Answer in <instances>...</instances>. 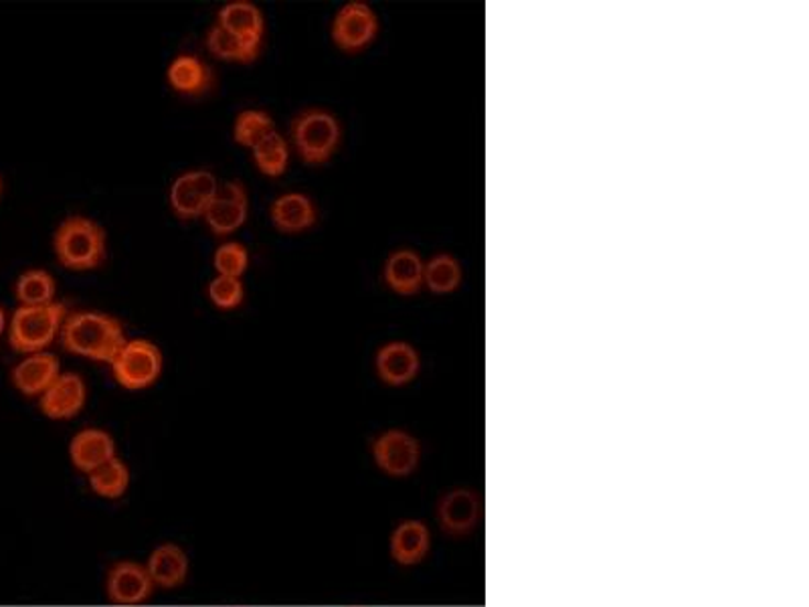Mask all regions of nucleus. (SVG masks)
Listing matches in <instances>:
<instances>
[{
    "label": "nucleus",
    "instance_id": "f257e3e1",
    "mask_svg": "<svg viewBox=\"0 0 809 607\" xmlns=\"http://www.w3.org/2000/svg\"><path fill=\"white\" fill-rule=\"evenodd\" d=\"M59 339L67 353L110 365L128 342L124 324L118 318L91 310L67 314Z\"/></svg>",
    "mask_w": 809,
    "mask_h": 607
},
{
    "label": "nucleus",
    "instance_id": "f03ea898",
    "mask_svg": "<svg viewBox=\"0 0 809 607\" xmlns=\"http://www.w3.org/2000/svg\"><path fill=\"white\" fill-rule=\"evenodd\" d=\"M53 250L62 266L74 272L100 267L108 257V238L100 223L89 217L71 216L55 231Z\"/></svg>",
    "mask_w": 809,
    "mask_h": 607
},
{
    "label": "nucleus",
    "instance_id": "7ed1b4c3",
    "mask_svg": "<svg viewBox=\"0 0 809 607\" xmlns=\"http://www.w3.org/2000/svg\"><path fill=\"white\" fill-rule=\"evenodd\" d=\"M67 317L62 302L45 306H19L9 324V342L16 353H43L59 336Z\"/></svg>",
    "mask_w": 809,
    "mask_h": 607
},
{
    "label": "nucleus",
    "instance_id": "20e7f679",
    "mask_svg": "<svg viewBox=\"0 0 809 607\" xmlns=\"http://www.w3.org/2000/svg\"><path fill=\"white\" fill-rule=\"evenodd\" d=\"M341 122L322 108L303 110L291 124V139L303 163L322 165L341 144Z\"/></svg>",
    "mask_w": 809,
    "mask_h": 607
},
{
    "label": "nucleus",
    "instance_id": "39448f33",
    "mask_svg": "<svg viewBox=\"0 0 809 607\" xmlns=\"http://www.w3.org/2000/svg\"><path fill=\"white\" fill-rule=\"evenodd\" d=\"M484 520V498L476 488L455 486L437 498L435 522L450 539H468L480 529Z\"/></svg>",
    "mask_w": 809,
    "mask_h": 607
},
{
    "label": "nucleus",
    "instance_id": "423d86ee",
    "mask_svg": "<svg viewBox=\"0 0 809 607\" xmlns=\"http://www.w3.org/2000/svg\"><path fill=\"white\" fill-rule=\"evenodd\" d=\"M370 457L380 474L392 481H403L418 472L421 443L411 431L391 428L380 431L370 442Z\"/></svg>",
    "mask_w": 809,
    "mask_h": 607
},
{
    "label": "nucleus",
    "instance_id": "0eeeda50",
    "mask_svg": "<svg viewBox=\"0 0 809 607\" xmlns=\"http://www.w3.org/2000/svg\"><path fill=\"white\" fill-rule=\"evenodd\" d=\"M112 373L120 387L128 391L148 389L163 373V353L151 341H128L112 361Z\"/></svg>",
    "mask_w": 809,
    "mask_h": 607
},
{
    "label": "nucleus",
    "instance_id": "6e6552de",
    "mask_svg": "<svg viewBox=\"0 0 809 607\" xmlns=\"http://www.w3.org/2000/svg\"><path fill=\"white\" fill-rule=\"evenodd\" d=\"M103 592L110 604L134 607L151 602L156 587L144 563L134 559H120L106 571Z\"/></svg>",
    "mask_w": 809,
    "mask_h": 607
},
{
    "label": "nucleus",
    "instance_id": "1a4fd4ad",
    "mask_svg": "<svg viewBox=\"0 0 809 607\" xmlns=\"http://www.w3.org/2000/svg\"><path fill=\"white\" fill-rule=\"evenodd\" d=\"M379 33V19L367 2H346L332 21V41L346 53L367 49Z\"/></svg>",
    "mask_w": 809,
    "mask_h": 607
},
{
    "label": "nucleus",
    "instance_id": "9d476101",
    "mask_svg": "<svg viewBox=\"0 0 809 607\" xmlns=\"http://www.w3.org/2000/svg\"><path fill=\"white\" fill-rule=\"evenodd\" d=\"M433 549L430 525L421 519H401L389 534V556L397 567L413 570Z\"/></svg>",
    "mask_w": 809,
    "mask_h": 607
},
{
    "label": "nucleus",
    "instance_id": "9b49d317",
    "mask_svg": "<svg viewBox=\"0 0 809 607\" xmlns=\"http://www.w3.org/2000/svg\"><path fill=\"white\" fill-rule=\"evenodd\" d=\"M88 387L86 380L76 373H62L53 380L49 389L38 397V407L45 418L53 421H67L79 416L86 407Z\"/></svg>",
    "mask_w": 809,
    "mask_h": 607
},
{
    "label": "nucleus",
    "instance_id": "f8f14e48",
    "mask_svg": "<svg viewBox=\"0 0 809 607\" xmlns=\"http://www.w3.org/2000/svg\"><path fill=\"white\" fill-rule=\"evenodd\" d=\"M247 209H250L247 190L241 183L231 180L219 189L215 199L207 207L202 217L217 238H225L245 223Z\"/></svg>",
    "mask_w": 809,
    "mask_h": 607
},
{
    "label": "nucleus",
    "instance_id": "ddd939ff",
    "mask_svg": "<svg viewBox=\"0 0 809 607\" xmlns=\"http://www.w3.org/2000/svg\"><path fill=\"white\" fill-rule=\"evenodd\" d=\"M144 565L156 589H178L189 580V553L178 543L156 544Z\"/></svg>",
    "mask_w": 809,
    "mask_h": 607
},
{
    "label": "nucleus",
    "instance_id": "4468645a",
    "mask_svg": "<svg viewBox=\"0 0 809 607\" xmlns=\"http://www.w3.org/2000/svg\"><path fill=\"white\" fill-rule=\"evenodd\" d=\"M421 361L409 342H387L375 356V368L379 379L389 387H403L418 377Z\"/></svg>",
    "mask_w": 809,
    "mask_h": 607
},
{
    "label": "nucleus",
    "instance_id": "2eb2a0df",
    "mask_svg": "<svg viewBox=\"0 0 809 607\" xmlns=\"http://www.w3.org/2000/svg\"><path fill=\"white\" fill-rule=\"evenodd\" d=\"M62 375L59 358L53 353L25 354L21 363H16L11 373L14 389L26 397H41L49 389L51 383Z\"/></svg>",
    "mask_w": 809,
    "mask_h": 607
},
{
    "label": "nucleus",
    "instance_id": "dca6fc26",
    "mask_svg": "<svg viewBox=\"0 0 809 607\" xmlns=\"http://www.w3.org/2000/svg\"><path fill=\"white\" fill-rule=\"evenodd\" d=\"M112 457H115L114 438L100 428L77 431L69 442V460L74 468L86 476Z\"/></svg>",
    "mask_w": 809,
    "mask_h": 607
},
{
    "label": "nucleus",
    "instance_id": "f3484780",
    "mask_svg": "<svg viewBox=\"0 0 809 607\" xmlns=\"http://www.w3.org/2000/svg\"><path fill=\"white\" fill-rule=\"evenodd\" d=\"M269 217L274 228L288 235L302 233L306 229L312 228L318 219L314 202L302 192L279 195L278 199L271 202Z\"/></svg>",
    "mask_w": 809,
    "mask_h": 607
},
{
    "label": "nucleus",
    "instance_id": "a211bd4d",
    "mask_svg": "<svg viewBox=\"0 0 809 607\" xmlns=\"http://www.w3.org/2000/svg\"><path fill=\"white\" fill-rule=\"evenodd\" d=\"M423 269L425 264L419 253L413 250H397L387 257L383 276L392 291L411 296L423 286Z\"/></svg>",
    "mask_w": 809,
    "mask_h": 607
},
{
    "label": "nucleus",
    "instance_id": "6ab92c4d",
    "mask_svg": "<svg viewBox=\"0 0 809 607\" xmlns=\"http://www.w3.org/2000/svg\"><path fill=\"white\" fill-rule=\"evenodd\" d=\"M217 19H219L217 25L225 26L237 37L262 43L266 31L264 14L257 9V4H253L250 0H231L219 9Z\"/></svg>",
    "mask_w": 809,
    "mask_h": 607
},
{
    "label": "nucleus",
    "instance_id": "aec40b11",
    "mask_svg": "<svg viewBox=\"0 0 809 607\" xmlns=\"http://www.w3.org/2000/svg\"><path fill=\"white\" fill-rule=\"evenodd\" d=\"M166 79L170 88L182 96H199L211 86V71L197 55H178L168 65Z\"/></svg>",
    "mask_w": 809,
    "mask_h": 607
},
{
    "label": "nucleus",
    "instance_id": "412c9836",
    "mask_svg": "<svg viewBox=\"0 0 809 607\" xmlns=\"http://www.w3.org/2000/svg\"><path fill=\"white\" fill-rule=\"evenodd\" d=\"M207 49L215 55L217 59L223 62H237V64H252L259 55L262 43H253L247 38H241L228 31L225 26L213 25L207 33Z\"/></svg>",
    "mask_w": 809,
    "mask_h": 607
},
{
    "label": "nucleus",
    "instance_id": "4be33fe9",
    "mask_svg": "<svg viewBox=\"0 0 809 607\" xmlns=\"http://www.w3.org/2000/svg\"><path fill=\"white\" fill-rule=\"evenodd\" d=\"M130 468L126 462H122L118 455L110 462L101 464L100 468L88 474V484L91 493L103 500H120L126 496L130 488Z\"/></svg>",
    "mask_w": 809,
    "mask_h": 607
},
{
    "label": "nucleus",
    "instance_id": "5701e85b",
    "mask_svg": "<svg viewBox=\"0 0 809 607\" xmlns=\"http://www.w3.org/2000/svg\"><path fill=\"white\" fill-rule=\"evenodd\" d=\"M55 279L45 269H26L14 284V296L21 306H45L55 302Z\"/></svg>",
    "mask_w": 809,
    "mask_h": 607
},
{
    "label": "nucleus",
    "instance_id": "b1692460",
    "mask_svg": "<svg viewBox=\"0 0 809 607\" xmlns=\"http://www.w3.org/2000/svg\"><path fill=\"white\" fill-rule=\"evenodd\" d=\"M253 161L266 177H281L290 163L288 142L279 132H271L253 148Z\"/></svg>",
    "mask_w": 809,
    "mask_h": 607
},
{
    "label": "nucleus",
    "instance_id": "393cba45",
    "mask_svg": "<svg viewBox=\"0 0 809 607\" xmlns=\"http://www.w3.org/2000/svg\"><path fill=\"white\" fill-rule=\"evenodd\" d=\"M462 282V267L454 255H433L423 269V284L435 294L454 291Z\"/></svg>",
    "mask_w": 809,
    "mask_h": 607
},
{
    "label": "nucleus",
    "instance_id": "a878e982",
    "mask_svg": "<svg viewBox=\"0 0 809 607\" xmlns=\"http://www.w3.org/2000/svg\"><path fill=\"white\" fill-rule=\"evenodd\" d=\"M276 132L271 115L264 110H245L237 115L233 126V139L245 148H255L262 140Z\"/></svg>",
    "mask_w": 809,
    "mask_h": 607
},
{
    "label": "nucleus",
    "instance_id": "bb28decb",
    "mask_svg": "<svg viewBox=\"0 0 809 607\" xmlns=\"http://www.w3.org/2000/svg\"><path fill=\"white\" fill-rule=\"evenodd\" d=\"M168 199H170V207H173L175 216L182 219V221H190V219H199V217L204 216L207 205L202 202L199 192L195 189L189 173L175 178Z\"/></svg>",
    "mask_w": 809,
    "mask_h": 607
},
{
    "label": "nucleus",
    "instance_id": "cd10ccee",
    "mask_svg": "<svg viewBox=\"0 0 809 607\" xmlns=\"http://www.w3.org/2000/svg\"><path fill=\"white\" fill-rule=\"evenodd\" d=\"M250 264V253L237 243V241H228L223 243L215 252L213 257V266H215L217 276H229V278H241Z\"/></svg>",
    "mask_w": 809,
    "mask_h": 607
},
{
    "label": "nucleus",
    "instance_id": "c85d7f7f",
    "mask_svg": "<svg viewBox=\"0 0 809 607\" xmlns=\"http://www.w3.org/2000/svg\"><path fill=\"white\" fill-rule=\"evenodd\" d=\"M209 298L221 310H233L243 300V284L240 278L229 276H215L209 284Z\"/></svg>",
    "mask_w": 809,
    "mask_h": 607
},
{
    "label": "nucleus",
    "instance_id": "c756f323",
    "mask_svg": "<svg viewBox=\"0 0 809 607\" xmlns=\"http://www.w3.org/2000/svg\"><path fill=\"white\" fill-rule=\"evenodd\" d=\"M189 177L192 180V185H195V189L199 192L202 202L209 207L213 202V199H215L219 189H221L215 175L211 170H189Z\"/></svg>",
    "mask_w": 809,
    "mask_h": 607
},
{
    "label": "nucleus",
    "instance_id": "7c9ffc66",
    "mask_svg": "<svg viewBox=\"0 0 809 607\" xmlns=\"http://www.w3.org/2000/svg\"><path fill=\"white\" fill-rule=\"evenodd\" d=\"M4 330H7V312L0 308V336L4 334Z\"/></svg>",
    "mask_w": 809,
    "mask_h": 607
},
{
    "label": "nucleus",
    "instance_id": "2f4dec72",
    "mask_svg": "<svg viewBox=\"0 0 809 607\" xmlns=\"http://www.w3.org/2000/svg\"><path fill=\"white\" fill-rule=\"evenodd\" d=\"M0 192H2V180H0Z\"/></svg>",
    "mask_w": 809,
    "mask_h": 607
}]
</instances>
